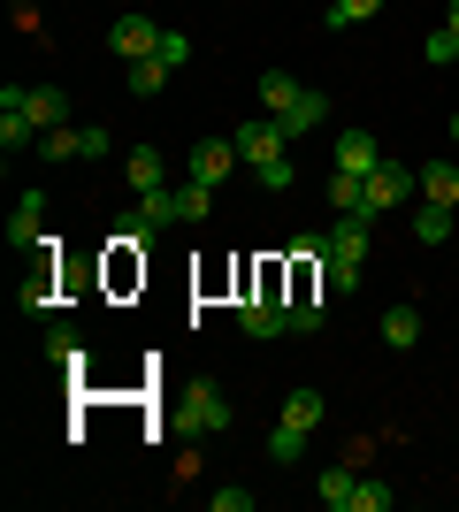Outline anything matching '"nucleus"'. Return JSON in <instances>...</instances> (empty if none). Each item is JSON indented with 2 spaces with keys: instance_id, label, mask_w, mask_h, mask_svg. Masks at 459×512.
I'll return each instance as SVG.
<instances>
[{
  "instance_id": "nucleus-34",
  "label": "nucleus",
  "mask_w": 459,
  "mask_h": 512,
  "mask_svg": "<svg viewBox=\"0 0 459 512\" xmlns=\"http://www.w3.org/2000/svg\"><path fill=\"white\" fill-rule=\"evenodd\" d=\"M444 31H452V39H459V0H452V8H444Z\"/></svg>"
},
{
  "instance_id": "nucleus-24",
  "label": "nucleus",
  "mask_w": 459,
  "mask_h": 512,
  "mask_svg": "<svg viewBox=\"0 0 459 512\" xmlns=\"http://www.w3.org/2000/svg\"><path fill=\"white\" fill-rule=\"evenodd\" d=\"M169 85V62H131V100H153Z\"/></svg>"
},
{
  "instance_id": "nucleus-5",
  "label": "nucleus",
  "mask_w": 459,
  "mask_h": 512,
  "mask_svg": "<svg viewBox=\"0 0 459 512\" xmlns=\"http://www.w3.org/2000/svg\"><path fill=\"white\" fill-rule=\"evenodd\" d=\"M8 245H16V253H39V245H46V192L16 199V214H8Z\"/></svg>"
},
{
  "instance_id": "nucleus-33",
  "label": "nucleus",
  "mask_w": 459,
  "mask_h": 512,
  "mask_svg": "<svg viewBox=\"0 0 459 512\" xmlns=\"http://www.w3.org/2000/svg\"><path fill=\"white\" fill-rule=\"evenodd\" d=\"M215 512H253V490H215Z\"/></svg>"
},
{
  "instance_id": "nucleus-27",
  "label": "nucleus",
  "mask_w": 459,
  "mask_h": 512,
  "mask_svg": "<svg viewBox=\"0 0 459 512\" xmlns=\"http://www.w3.org/2000/svg\"><path fill=\"white\" fill-rule=\"evenodd\" d=\"M322 276H329V291H360V260L329 253V260H322Z\"/></svg>"
},
{
  "instance_id": "nucleus-29",
  "label": "nucleus",
  "mask_w": 459,
  "mask_h": 512,
  "mask_svg": "<svg viewBox=\"0 0 459 512\" xmlns=\"http://www.w3.org/2000/svg\"><path fill=\"white\" fill-rule=\"evenodd\" d=\"M345 512H391V490H383V482H352V505Z\"/></svg>"
},
{
  "instance_id": "nucleus-2",
  "label": "nucleus",
  "mask_w": 459,
  "mask_h": 512,
  "mask_svg": "<svg viewBox=\"0 0 459 512\" xmlns=\"http://www.w3.org/2000/svg\"><path fill=\"white\" fill-rule=\"evenodd\" d=\"M414 192H421V169H406V161H391V153L368 169V214H375V222H383L391 207H406Z\"/></svg>"
},
{
  "instance_id": "nucleus-19",
  "label": "nucleus",
  "mask_w": 459,
  "mask_h": 512,
  "mask_svg": "<svg viewBox=\"0 0 459 512\" xmlns=\"http://www.w3.org/2000/svg\"><path fill=\"white\" fill-rule=\"evenodd\" d=\"M138 214H146L153 230H176V222H184V207H176L169 184H161V192H138Z\"/></svg>"
},
{
  "instance_id": "nucleus-32",
  "label": "nucleus",
  "mask_w": 459,
  "mask_h": 512,
  "mask_svg": "<svg viewBox=\"0 0 459 512\" xmlns=\"http://www.w3.org/2000/svg\"><path fill=\"white\" fill-rule=\"evenodd\" d=\"M77 153H85V161H100V153H108V130H100V123H77Z\"/></svg>"
},
{
  "instance_id": "nucleus-1",
  "label": "nucleus",
  "mask_w": 459,
  "mask_h": 512,
  "mask_svg": "<svg viewBox=\"0 0 459 512\" xmlns=\"http://www.w3.org/2000/svg\"><path fill=\"white\" fill-rule=\"evenodd\" d=\"M238 329H245V337H284V329H291V299L276 291V268H268L261 291L238 306Z\"/></svg>"
},
{
  "instance_id": "nucleus-18",
  "label": "nucleus",
  "mask_w": 459,
  "mask_h": 512,
  "mask_svg": "<svg viewBox=\"0 0 459 512\" xmlns=\"http://www.w3.org/2000/svg\"><path fill=\"white\" fill-rule=\"evenodd\" d=\"M268 459H276V467H299V459H306V428L276 421V428H268Z\"/></svg>"
},
{
  "instance_id": "nucleus-28",
  "label": "nucleus",
  "mask_w": 459,
  "mask_h": 512,
  "mask_svg": "<svg viewBox=\"0 0 459 512\" xmlns=\"http://www.w3.org/2000/svg\"><path fill=\"white\" fill-rule=\"evenodd\" d=\"M421 54H429V62H444V69H459V39L444 31V23L429 31V39H421Z\"/></svg>"
},
{
  "instance_id": "nucleus-10",
  "label": "nucleus",
  "mask_w": 459,
  "mask_h": 512,
  "mask_svg": "<svg viewBox=\"0 0 459 512\" xmlns=\"http://www.w3.org/2000/svg\"><path fill=\"white\" fill-rule=\"evenodd\" d=\"M375 161H383V146H375L368 130H345V138H337V169H352V176H368Z\"/></svg>"
},
{
  "instance_id": "nucleus-3",
  "label": "nucleus",
  "mask_w": 459,
  "mask_h": 512,
  "mask_svg": "<svg viewBox=\"0 0 459 512\" xmlns=\"http://www.w3.org/2000/svg\"><path fill=\"white\" fill-rule=\"evenodd\" d=\"M176 421H184V436H215V428H230V398H222V383H192V390H184V406H176Z\"/></svg>"
},
{
  "instance_id": "nucleus-14",
  "label": "nucleus",
  "mask_w": 459,
  "mask_h": 512,
  "mask_svg": "<svg viewBox=\"0 0 459 512\" xmlns=\"http://www.w3.org/2000/svg\"><path fill=\"white\" fill-rule=\"evenodd\" d=\"M352 482H360L352 467H322V474H314V497H322L329 512H345L352 505Z\"/></svg>"
},
{
  "instance_id": "nucleus-11",
  "label": "nucleus",
  "mask_w": 459,
  "mask_h": 512,
  "mask_svg": "<svg viewBox=\"0 0 459 512\" xmlns=\"http://www.w3.org/2000/svg\"><path fill=\"white\" fill-rule=\"evenodd\" d=\"M123 184H131V192H161V153H153V146H131V161H123Z\"/></svg>"
},
{
  "instance_id": "nucleus-17",
  "label": "nucleus",
  "mask_w": 459,
  "mask_h": 512,
  "mask_svg": "<svg viewBox=\"0 0 459 512\" xmlns=\"http://www.w3.org/2000/svg\"><path fill=\"white\" fill-rule=\"evenodd\" d=\"M414 237H421V245H452V207L421 199V214H414Z\"/></svg>"
},
{
  "instance_id": "nucleus-22",
  "label": "nucleus",
  "mask_w": 459,
  "mask_h": 512,
  "mask_svg": "<svg viewBox=\"0 0 459 512\" xmlns=\"http://www.w3.org/2000/svg\"><path fill=\"white\" fill-rule=\"evenodd\" d=\"M46 360H62V367H85V337H77V329H46Z\"/></svg>"
},
{
  "instance_id": "nucleus-8",
  "label": "nucleus",
  "mask_w": 459,
  "mask_h": 512,
  "mask_svg": "<svg viewBox=\"0 0 459 512\" xmlns=\"http://www.w3.org/2000/svg\"><path fill=\"white\" fill-rule=\"evenodd\" d=\"M383 344H391V352H414L421 344V306H383Z\"/></svg>"
},
{
  "instance_id": "nucleus-35",
  "label": "nucleus",
  "mask_w": 459,
  "mask_h": 512,
  "mask_svg": "<svg viewBox=\"0 0 459 512\" xmlns=\"http://www.w3.org/2000/svg\"><path fill=\"white\" fill-rule=\"evenodd\" d=\"M452 146H459V115H452Z\"/></svg>"
},
{
  "instance_id": "nucleus-6",
  "label": "nucleus",
  "mask_w": 459,
  "mask_h": 512,
  "mask_svg": "<svg viewBox=\"0 0 459 512\" xmlns=\"http://www.w3.org/2000/svg\"><path fill=\"white\" fill-rule=\"evenodd\" d=\"M230 138H238V153H245V161H253V169H261V161H276V153L291 146L276 115H268V123H238V130H230Z\"/></svg>"
},
{
  "instance_id": "nucleus-12",
  "label": "nucleus",
  "mask_w": 459,
  "mask_h": 512,
  "mask_svg": "<svg viewBox=\"0 0 459 512\" xmlns=\"http://www.w3.org/2000/svg\"><path fill=\"white\" fill-rule=\"evenodd\" d=\"M284 421L314 436V428H322V390H314V383H299V390H291V398H284Z\"/></svg>"
},
{
  "instance_id": "nucleus-15",
  "label": "nucleus",
  "mask_w": 459,
  "mask_h": 512,
  "mask_svg": "<svg viewBox=\"0 0 459 512\" xmlns=\"http://www.w3.org/2000/svg\"><path fill=\"white\" fill-rule=\"evenodd\" d=\"M421 199H437V207H459V169H452V161H429V169H421Z\"/></svg>"
},
{
  "instance_id": "nucleus-7",
  "label": "nucleus",
  "mask_w": 459,
  "mask_h": 512,
  "mask_svg": "<svg viewBox=\"0 0 459 512\" xmlns=\"http://www.w3.org/2000/svg\"><path fill=\"white\" fill-rule=\"evenodd\" d=\"M238 161H245L238 138H199V146H192V176H199V184H222Z\"/></svg>"
},
{
  "instance_id": "nucleus-4",
  "label": "nucleus",
  "mask_w": 459,
  "mask_h": 512,
  "mask_svg": "<svg viewBox=\"0 0 459 512\" xmlns=\"http://www.w3.org/2000/svg\"><path fill=\"white\" fill-rule=\"evenodd\" d=\"M108 46L123 54V62H153V54H161V23H153V16H115Z\"/></svg>"
},
{
  "instance_id": "nucleus-23",
  "label": "nucleus",
  "mask_w": 459,
  "mask_h": 512,
  "mask_svg": "<svg viewBox=\"0 0 459 512\" xmlns=\"http://www.w3.org/2000/svg\"><path fill=\"white\" fill-rule=\"evenodd\" d=\"M176 207H184V222H207V214H215V184H184V192H176Z\"/></svg>"
},
{
  "instance_id": "nucleus-21",
  "label": "nucleus",
  "mask_w": 459,
  "mask_h": 512,
  "mask_svg": "<svg viewBox=\"0 0 459 512\" xmlns=\"http://www.w3.org/2000/svg\"><path fill=\"white\" fill-rule=\"evenodd\" d=\"M16 314H31V321H46V314H54V291H46V276H23V291H16Z\"/></svg>"
},
{
  "instance_id": "nucleus-30",
  "label": "nucleus",
  "mask_w": 459,
  "mask_h": 512,
  "mask_svg": "<svg viewBox=\"0 0 459 512\" xmlns=\"http://www.w3.org/2000/svg\"><path fill=\"white\" fill-rule=\"evenodd\" d=\"M291 329H322V299L314 291H291Z\"/></svg>"
},
{
  "instance_id": "nucleus-13",
  "label": "nucleus",
  "mask_w": 459,
  "mask_h": 512,
  "mask_svg": "<svg viewBox=\"0 0 459 512\" xmlns=\"http://www.w3.org/2000/svg\"><path fill=\"white\" fill-rule=\"evenodd\" d=\"M299 77H291V69H268V77H261V107H268V115H291V100H299Z\"/></svg>"
},
{
  "instance_id": "nucleus-25",
  "label": "nucleus",
  "mask_w": 459,
  "mask_h": 512,
  "mask_svg": "<svg viewBox=\"0 0 459 512\" xmlns=\"http://www.w3.org/2000/svg\"><path fill=\"white\" fill-rule=\"evenodd\" d=\"M39 153H46V161H85V153H77V123L46 130V138H39Z\"/></svg>"
},
{
  "instance_id": "nucleus-26",
  "label": "nucleus",
  "mask_w": 459,
  "mask_h": 512,
  "mask_svg": "<svg viewBox=\"0 0 459 512\" xmlns=\"http://www.w3.org/2000/svg\"><path fill=\"white\" fill-rule=\"evenodd\" d=\"M261 192H291V184H299V169H291V153H276V161H261Z\"/></svg>"
},
{
  "instance_id": "nucleus-16",
  "label": "nucleus",
  "mask_w": 459,
  "mask_h": 512,
  "mask_svg": "<svg viewBox=\"0 0 459 512\" xmlns=\"http://www.w3.org/2000/svg\"><path fill=\"white\" fill-rule=\"evenodd\" d=\"M368 16H383V0H329L322 31H352V23H368Z\"/></svg>"
},
{
  "instance_id": "nucleus-31",
  "label": "nucleus",
  "mask_w": 459,
  "mask_h": 512,
  "mask_svg": "<svg viewBox=\"0 0 459 512\" xmlns=\"http://www.w3.org/2000/svg\"><path fill=\"white\" fill-rule=\"evenodd\" d=\"M153 62L184 69V62H192V39H184V31H161V54H153Z\"/></svg>"
},
{
  "instance_id": "nucleus-20",
  "label": "nucleus",
  "mask_w": 459,
  "mask_h": 512,
  "mask_svg": "<svg viewBox=\"0 0 459 512\" xmlns=\"http://www.w3.org/2000/svg\"><path fill=\"white\" fill-rule=\"evenodd\" d=\"M39 138H46L39 123H23V115H0V153H8V161H16V153H31Z\"/></svg>"
},
{
  "instance_id": "nucleus-9",
  "label": "nucleus",
  "mask_w": 459,
  "mask_h": 512,
  "mask_svg": "<svg viewBox=\"0 0 459 512\" xmlns=\"http://www.w3.org/2000/svg\"><path fill=\"white\" fill-rule=\"evenodd\" d=\"M276 123H284V138H306V130L329 123V100H322V92H299V100H291V115H276Z\"/></svg>"
}]
</instances>
